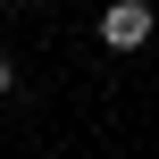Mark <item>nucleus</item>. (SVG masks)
<instances>
[{"mask_svg":"<svg viewBox=\"0 0 159 159\" xmlns=\"http://www.w3.org/2000/svg\"><path fill=\"white\" fill-rule=\"evenodd\" d=\"M151 8H143V0H117V8H101V42H109V50H143V42H151Z\"/></svg>","mask_w":159,"mask_h":159,"instance_id":"nucleus-1","label":"nucleus"},{"mask_svg":"<svg viewBox=\"0 0 159 159\" xmlns=\"http://www.w3.org/2000/svg\"><path fill=\"white\" fill-rule=\"evenodd\" d=\"M8 75H17V67H8V59H0V92H8Z\"/></svg>","mask_w":159,"mask_h":159,"instance_id":"nucleus-2","label":"nucleus"}]
</instances>
